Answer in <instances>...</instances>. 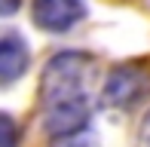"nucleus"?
Returning a JSON list of instances; mask_svg holds the SVG:
<instances>
[{
    "mask_svg": "<svg viewBox=\"0 0 150 147\" xmlns=\"http://www.w3.org/2000/svg\"><path fill=\"white\" fill-rule=\"evenodd\" d=\"M141 141H144V147H150V110L141 119Z\"/></svg>",
    "mask_w": 150,
    "mask_h": 147,
    "instance_id": "obj_7",
    "label": "nucleus"
},
{
    "mask_svg": "<svg viewBox=\"0 0 150 147\" xmlns=\"http://www.w3.org/2000/svg\"><path fill=\"white\" fill-rule=\"evenodd\" d=\"M18 6H22V0H0V18L18 12Z\"/></svg>",
    "mask_w": 150,
    "mask_h": 147,
    "instance_id": "obj_6",
    "label": "nucleus"
},
{
    "mask_svg": "<svg viewBox=\"0 0 150 147\" xmlns=\"http://www.w3.org/2000/svg\"><path fill=\"white\" fill-rule=\"evenodd\" d=\"M18 141H22L18 123L9 117V113L0 110V147H18Z\"/></svg>",
    "mask_w": 150,
    "mask_h": 147,
    "instance_id": "obj_5",
    "label": "nucleus"
},
{
    "mask_svg": "<svg viewBox=\"0 0 150 147\" xmlns=\"http://www.w3.org/2000/svg\"><path fill=\"white\" fill-rule=\"evenodd\" d=\"M31 68V49L22 34L3 31L0 34V83H16Z\"/></svg>",
    "mask_w": 150,
    "mask_h": 147,
    "instance_id": "obj_4",
    "label": "nucleus"
},
{
    "mask_svg": "<svg viewBox=\"0 0 150 147\" xmlns=\"http://www.w3.org/2000/svg\"><path fill=\"white\" fill-rule=\"evenodd\" d=\"M86 16L83 0H34V22L49 34H64Z\"/></svg>",
    "mask_w": 150,
    "mask_h": 147,
    "instance_id": "obj_3",
    "label": "nucleus"
},
{
    "mask_svg": "<svg viewBox=\"0 0 150 147\" xmlns=\"http://www.w3.org/2000/svg\"><path fill=\"white\" fill-rule=\"evenodd\" d=\"M95 74V58L86 52H58L46 61L40 80V101L43 107L71 101H89V83Z\"/></svg>",
    "mask_w": 150,
    "mask_h": 147,
    "instance_id": "obj_1",
    "label": "nucleus"
},
{
    "mask_svg": "<svg viewBox=\"0 0 150 147\" xmlns=\"http://www.w3.org/2000/svg\"><path fill=\"white\" fill-rule=\"evenodd\" d=\"M150 92V74L141 64H120L107 74L104 89H101V104L107 110H129Z\"/></svg>",
    "mask_w": 150,
    "mask_h": 147,
    "instance_id": "obj_2",
    "label": "nucleus"
}]
</instances>
